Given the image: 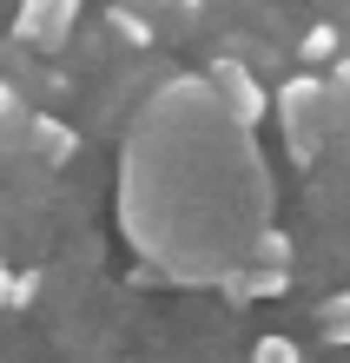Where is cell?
<instances>
[{"label":"cell","mask_w":350,"mask_h":363,"mask_svg":"<svg viewBox=\"0 0 350 363\" xmlns=\"http://www.w3.org/2000/svg\"><path fill=\"white\" fill-rule=\"evenodd\" d=\"M119 231L172 284H225L271 231V172L205 79H172L146 106L119 165Z\"/></svg>","instance_id":"1"},{"label":"cell","mask_w":350,"mask_h":363,"mask_svg":"<svg viewBox=\"0 0 350 363\" xmlns=\"http://www.w3.org/2000/svg\"><path fill=\"white\" fill-rule=\"evenodd\" d=\"M271 106H278V119H284V145H291V159L297 165H317L324 145H331V133H337V93H331V79H317V73L284 79Z\"/></svg>","instance_id":"2"},{"label":"cell","mask_w":350,"mask_h":363,"mask_svg":"<svg viewBox=\"0 0 350 363\" xmlns=\"http://www.w3.org/2000/svg\"><path fill=\"white\" fill-rule=\"evenodd\" d=\"M205 79V93H212V106L225 113L238 133H251V125H265V113H271V93H265V79H258L245 60H231V53H218L212 60V73H199Z\"/></svg>","instance_id":"3"},{"label":"cell","mask_w":350,"mask_h":363,"mask_svg":"<svg viewBox=\"0 0 350 363\" xmlns=\"http://www.w3.org/2000/svg\"><path fill=\"white\" fill-rule=\"evenodd\" d=\"M73 27H80V0H20V7H13V40L33 47V53L67 47Z\"/></svg>","instance_id":"4"},{"label":"cell","mask_w":350,"mask_h":363,"mask_svg":"<svg viewBox=\"0 0 350 363\" xmlns=\"http://www.w3.org/2000/svg\"><path fill=\"white\" fill-rule=\"evenodd\" d=\"M27 145H33L40 165H67L80 152V133H73L67 119H27Z\"/></svg>","instance_id":"5"},{"label":"cell","mask_w":350,"mask_h":363,"mask_svg":"<svg viewBox=\"0 0 350 363\" xmlns=\"http://www.w3.org/2000/svg\"><path fill=\"white\" fill-rule=\"evenodd\" d=\"M317 337H324L331 350H350V291H331V297L317 304Z\"/></svg>","instance_id":"6"},{"label":"cell","mask_w":350,"mask_h":363,"mask_svg":"<svg viewBox=\"0 0 350 363\" xmlns=\"http://www.w3.org/2000/svg\"><path fill=\"white\" fill-rule=\"evenodd\" d=\"M251 264L258 271H291V231H258V245H251Z\"/></svg>","instance_id":"7"},{"label":"cell","mask_w":350,"mask_h":363,"mask_svg":"<svg viewBox=\"0 0 350 363\" xmlns=\"http://www.w3.org/2000/svg\"><path fill=\"white\" fill-rule=\"evenodd\" d=\"M106 27H113L126 47H152V40H159V33L146 27V13H139V7H106Z\"/></svg>","instance_id":"8"},{"label":"cell","mask_w":350,"mask_h":363,"mask_svg":"<svg viewBox=\"0 0 350 363\" xmlns=\"http://www.w3.org/2000/svg\"><path fill=\"white\" fill-rule=\"evenodd\" d=\"M251 363H304V350H297L284 330H265V337L251 344Z\"/></svg>","instance_id":"9"},{"label":"cell","mask_w":350,"mask_h":363,"mask_svg":"<svg viewBox=\"0 0 350 363\" xmlns=\"http://www.w3.org/2000/svg\"><path fill=\"white\" fill-rule=\"evenodd\" d=\"M297 53H304V60H337V27H331V20H317V27H304Z\"/></svg>","instance_id":"10"},{"label":"cell","mask_w":350,"mask_h":363,"mask_svg":"<svg viewBox=\"0 0 350 363\" xmlns=\"http://www.w3.org/2000/svg\"><path fill=\"white\" fill-rule=\"evenodd\" d=\"M33 297H40V277H33V271H13V297H7V311H27Z\"/></svg>","instance_id":"11"},{"label":"cell","mask_w":350,"mask_h":363,"mask_svg":"<svg viewBox=\"0 0 350 363\" xmlns=\"http://www.w3.org/2000/svg\"><path fill=\"white\" fill-rule=\"evenodd\" d=\"M20 119H27V113H20V93L0 79V125H20Z\"/></svg>","instance_id":"12"},{"label":"cell","mask_w":350,"mask_h":363,"mask_svg":"<svg viewBox=\"0 0 350 363\" xmlns=\"http://www.w3.org/2000/svg\"><path fill=\"white\" fill-rule=\"evenodd\" d=\"M331 93L350 99V53H337V67H331Z\"/></svg>","instance_id":"13"},{"label":"cell","mask_w":350,"mask_h":363,"mask_svg":"<svg viewBox=\"0 0 350 363\" xmlns=\"http://www.w3.org/2000/svg\"><path fill=\"white\" fill-rule=\"evenodd\" d=\"M7 297H13V271L0 264V311H7Z\"/></svg>","instance_id":"14"},{"label":"cell","mask_w":350,"mask_h":363,"mask_svg":"<svg viewBox=\"0 0 350 363\" xmlns=\"http://www.w3.org/2000/svg\"><path fill=\"white\" fill-rule=\"evenodd\" d=\"M126 363H139V357H126Z\"/></svg>","instance_id":"15"}]
</instances>
